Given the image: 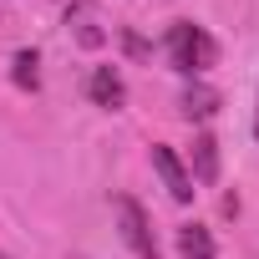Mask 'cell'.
<instances>
[{
	"instance_id": "obj_1",
	"label": "cell",
	"mask_w": 259,
	"mask_h": 259,
	"mask_svg": "<svg viewBox=\"0 0 259 259\" xmlns=\"http://www.w3.org/2000/svg\"><path fill=\"white\" fill-rule=\"evenodd\" d=\"M163 51H168L173 71H183V76H193V81H198L208 66H219V41H213L198 21H173L168 36H163Z\"/></svg>"
},
{
	"instance_id": "obj_2",
	"label": "cell",
	"mask_w": 259,
	"mask_h": 259,
	"mask_svg": "<svg viewBox=\"0 0 259 259\" xmlns=\"http://www.w3.org/2000/svg\"><path fill=\"white\" fill-rule=\"evenodd\" d=\"M112 213H117V234H122L127 249H133L138 259H158V239H153V224H148V213H143L138 198L117 193L112 198Z\"/></svg>"
},
{
	"instance_id": "obj_3",
	"label": "cell",
	"mask_w": 259,
	"mask_h": 259,
	"mask_svg": "<svg viewBox=\"0 0 259 259\" xmlns=\"http://www.w3.org/2000/svg\"><path fill=\"white\" fill-rule=\"evenodd\" d=\"M148 158H153V173L163 178L168 198H173V203H193V193H198V188H193V178H188L183 158H178L168 143H153V148H148Z\"/></svg>"
},
{
	"instance_id": "obj_4",
	"label": "cell",
	"mask_w": 259,
	"mask_h": 259,
	"mask_svg": "<svg viewBox=\"0 0 259 259\" xmlns=\"http://www.w3.org/2000/svg\"><path fill=\"white\" fill-rule=\"evenodd\" d=\"M66 31H71V41H76V46L97 51V46L107 41V26H102V6H97V0H71V6H66Z\"/></svg>"
},
{
	"instance_id": "obj_5",
	"label": "cell",
	"mask_w": 259,
	"mask_h": 259,
	"mask_svg": "<svg viewBox=\"0 0 259 259\" xmlns=\"http://www.w3.org/2000/svg\"><path fill=\"white\" fill-rule=\"evenodd\" d=\"M87 97H92L97 107H107V112H122V107H127V81H122V71H117V66H97L92 81H87Z\"/></svg>"
},
{
	"instance_id": "obj_6",
	"label": "cell",
	"mask_w": 259,
	"mask_h": 259,
	"mask_svg": "<svg viewBox=\"0 0 259 259\" xmlns=\"http://www.w3.org/2000/svg\"><path fill=\"white\" fill-rule=\"evenodd\" d=\"M188 178H193V188H198V183H203V188L219 183V143H213V133H198V138H193V173H188Z\"/></svg>"
},
{
	"instance_id": "obj_7",
	"label": "cell",
	"mask_w": 259,
	"mask_h": 259,
	"mask_svg": "<svg viewBox=\"0 0 259 259\" xmlns=\"http://www.w3.org/2000/svg\"><path fill=\"white\" fill-rule=\"evenodd\" d=\"M178 254H183V259H219L213 234H208L203 224H183V229H178Z\"/></svg>"
},
{
	"instance_id": "obj_8",
	"label": "cell",
	"mask_w": 259,
	"mask_h": 259,
	"mask_svg": "<svg viewBox=\"0 0 259 259\" xmlns=\"http://www.w3.org/2000/svg\"><path fill=\"white\" fill-rule=\"evenodd\" d=\"M183 117H213L219 112V92L213 87H203V81H193V87H183Z\"/></svg>"
},
{
	"instance_id": "obj_9",
	"label": "cell",
	"mask_w": 259,
	"mask_h": 259,
	"mask_svg": "<svg viewBox=\"0 0 259 259\" xmlns=\"http://www.w3.org/2000/svg\"><path fill=\"white\" fill-rule=\"evenodd\" d=\"M11 76H16V87H21V92H36V87H41L36 51H16V61H11Z\"/></svg>"
},
{
	"instance_id": "obj_10",
	"label": "cell",
	"mask_w": 259,
	"mask_h": 259,
	"mask_svg": "<svg viewBox=\"0 0 259 259\" xmlns=\"http://www.w3.org/2000/svg\"><path fill=\"white\" fill-rule=\"evenodd\" d=\"M254 138H259V107H254Z\"/></svg>"
},
{
	"instance_id": "obj_11",
	"label": "cell",
	"mask_w": 259,
	"mask_h": 259,
	"mask_svg": "<svg viewBox=\"0 0 259 259\" xmlns=\"http://www.w3.org/2000/svg\"><path fill=\"white\" fill-rule=\"evenodd\" d=\"M0 259H11V254H6V249H0Z\"/></svg>"
}]
</instances>
